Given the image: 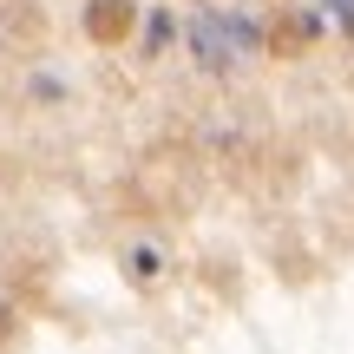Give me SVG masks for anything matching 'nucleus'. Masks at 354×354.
<instances>
[{
    "label": "nucleus",
    "instance_id": "f257e3e1",
    "mask_svg": "<svg viewBox=\"0 0 354 354\" xmlns=\"http://www.w3.org/2000/svg\"><path fill=\"white\" fill-rule=\"evenodd\" d=\"M131 26H138V7H131V0H92L86 7V33L99 39V46H118Z\"/></svg>",
    "mask_w": 354,
    "mask_h": 354
},
{
    "label": "nucleus",
    "instance_id": "f03ea898",
    "mask_svg": "<svg viewBox=\"0 0 354 354\" xmlns=\"http://www.w3.org/2000/svg\"><path fill=\"white\" fill-rule=\"evenodd\" d=\"M302 39H308V26H302V20H282V26H276V53H295Z\"/></svg>",
    "mask_w": 354,
    "mask_h": 354
}]
</instances>
